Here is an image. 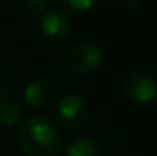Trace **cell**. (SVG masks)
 <instances>
[{"label": "cell", "instance_id": "obj_5", "mask_svg": "<svg viewBox=\"0 0 157 156\" xmlns=\"http://www.w3.org/2000/svg\"><path fill=\"white\" fill-rule=\"evenodd\" d=\"M57 97V84L55 81L49 77H37L33 79L26 90H24V99L29 107L37 109V110H44L48 109Z\"/></svg>", "mask_w": 157, "mask_h": 156}, {"label": "cell", "instance_id": "obj_11", "mask_svg": "<svg viewBox=\"0 0 157 156\" xmlns=\"http://www.w3.org/2000/svg\"><path fill=\"white\" fill-rule=\"evenodd\" d=\"M119 2H121L126 9H137L144 0H119Z\"/></svg>", "mask_w": 157, "mask_h": 156}, {"label": "cell", "instance_id": "obj_10", "mask_svg": "<svg viewBox=\"0 0 157 156\" xmlns=\"http://www.w3.org/2000/svg\"><path fill=\"white\" fill-rule=\"evenodd\" d=\"M49 6H51V0H24V7H26L28 15H31V17L48 13Z\"/></svg>", "mask_w": 157, "mask_h": 156}, {"label": "cell", "instance_id": "obj_12", "mask_svg": "<svg viewBox=\"0 0 157 156\" xmlns=\"http://www.w3.org/2000/svg\"><path fill=\"white\" fill-rule=\"evenodd\" d=\"M6 97H7V90H6V88H4V84L0 83V103H2Z\"/></svg>", "mask_w": 157, "mask_h": 156}, {"label": "cell", "instance_id": "obj_6", "mask_svg": "<svg viewBox=\"0 0 157 156\" xmlns=\"http://www.w3.org/2000/svg\"><path fill=\"white\" fill-rule=\"evenodd\" d=\"M40 28H42V33L46 39L62 40L71 31V18L68 13L60 11V9H49L48 13H44Z\"/></svg>", "mask_w": 157, "mask_h": 156}, {"label": "cell", "instance_id": "obj_8", "mask_svg": "<svg viewBox=\"0 0 157 156\" xmlns=\"http://www.w3.org/2000/svg\"><path fill=\"white\" fill-rule=\"evenodd\" d=\"M0 121L6 125H18L22 121V109L9 96L0 103Z\"/></svg>", "mask_w": 157, "mask_h": 156}, {"label": "cell", "instance_id": "obj_7", "mask_svg": "<svg viewBox=\"0 0 157 156\" xmlns=\"http://www.w3.org/2000/svg\"><path fill=\"white\" fill-rule=\"evenodd\" d=\"M64 156H101V151H99V147L93 140L78 138L66 147Z\"/></svg>", "mask_w": 157, "mask_h": 156}, {"label": "cell", "instance_id": "obj_2", "mask_svg": "<svg viewBox=\"0 0 157 156\" xmlns=\"http://www.w3.org/2000/svg\"><path fill=\"white\" fill-rule=\"evenodd\" d=\"M126 97L141 109H152L157 105V77L148 72H132L124 81Z\"/></svg>", "mask_w": 157, "mask_h": 156}, {"label": "cell", "instance_id": "obj_1", "mask_svg": "<svg viewBox=\"0 0 157 156\" xmlns=\"http://www.w3.org/2000/svg\"><path fill=\"white\" fill-rule=\"evenodd\" d=\"M18 145L24 156H60L62 142L57 125L44 116H33L22 121Z\"/></svg>", "mask_w": 157, "mask_h": 156}, {"label": "cell", "instance_id": "obj_4", "mask_svg": "<svg viewBox=\"0 0 157 156\" xmlns=\"http://www.w3.org/2000/svg\"><path fill=\"white\" fill-rule=\"evenodd\" d=\"M102 64V51L93 42L75 44L68 53V68L75 76H88Z\"/></svg>", "mask_w": 157, "mask_h": 156}, {"label": "cell", "instance_id": "obj_9", "mask_svg": "<svg viewBox=\"0 0 157 156\" xmlns=\"http://www.w3.org/2000/svg\"><path fill=\"white\" fill-rule=\"evenodd\" d=\"M60 6L68 11H77V13H84V11H90L93 9L99 0H59Z\"/></svg>", "mask_w": 157, "mask_h": 156}, {"label": "cell", "instance_id": "obj_3", "mask_svg": "<svg viewBox=\"0 0 157 156\" xmlns=\"http://www.w3.org/2000/svg\"><path fill=\"white\" fill-rule=\"evenodd\" d=\"M90 119V105L80 94H66L59 103V121L66 130H80Z\"/></svg>", "mask_w": 157, "mask_h": 156}]
</instances>
